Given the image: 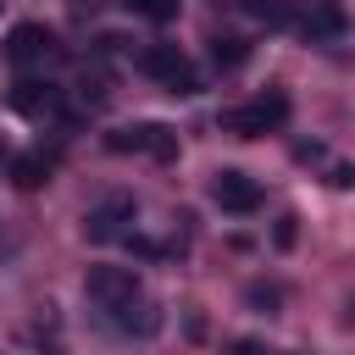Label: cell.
I'll return each mask as SVG.
<instances>
[{"mask_svg": "<svg viewBox=\"0 0 355 355\" xmlns=\"http://www.w3.org/2000/svg\"><path fill=\"white\" fill-rule=\"evenodd\" d=\"M11 111H22V116H44V111H55V89L50 83H33V78H22V83H11Z\"/></svg>", "mask_w": 355, "mask_h": 355, "instance_id": "ba28073f", "label": "cell"}, {"mask_svg": "<svg viewBox=\"0 0 355 355\" xmlns=\"http://www.w3.org/2000/svg\"><path fill=\"white\" fill-rule=\"evenodd\" d=\"M250 17H261V22H272V28H288L294 22V0H239Z\"/></svg>", "mask_w": 355, "mask_h": 355, "instance_id": "9c48e42d", "label": "cell"}, {"mask_svg": "<svg viewBox=\"0 0 355 355\" xmlns=\"http://www.w3.org/2000/svg\"><path fill=\"white\" fill-rule=\"evenodd\" d=\"M272 239H277V250H288V244H294V216H283V222H277V233H272Z\"/></svg>", "mask_w": 355, "mask_h": 355, "instance_id": "4fadbf2b", "label": "cell"}, {"mask_svg": "<svg viewBox=\"0 0 355 355\" xmlns=\"http://www.w3.org/2000/svg\"><path fill=\"white\" fill-rule=\"evenodd\" d=\"M0 161H6V144H0Z\"/></svg>", "mask_w": 355, "mask_h": 355, "instance_id": "9a60e30c", "label": "cell"}, {"mask_svg": "<svg viewBox=\"0 0 355 355\" xmlns=\"http://www.w3.org/2000/svg\"><path fill=\"white\" fill-rule=\"evenodd\" d=\"M11 178H17V189H39V183L50 178V161H44V155H17V161H11Z\"/></svg>", "mask_w": 355, "mask_h": 355, "instance_id": "30bf717a", "label": "cell"}, {"mask_svg": "<svg viewBox=\"0 0 355 355\" xmlns=\"http://www.w3.org/2000/svg\"><path fill=\"white\" fill-rule=\"evenodd\" d=\"M288 122V94H261V100H250V105H233V111H222V128L227 133H239V139H261V133H272V128H283Z\"/></svg>", "mask_w": 355, "mask_h": 355, "instance_id": "6da1fadb", "label": "cell"}, {"mask_svg": "<svg viewBox=\"0 0 355 355\" xmlns=\"http://www.w3.org/2000/svg\"><path fill=\"white\" fill-rule=\"evenodd\" d=\"M216 61H222V67L244 61V44H239V39H216Z\"/></svg>", "mask_w": 355, "mask_h": 355, "instance_id": "7c38bea8", "label": "cell"}, {"mask_svg": "<svg viewBox=\"0 0 355 355\" xmlns=\"http://www.w3.org/2000/svg\"><path fill=\"white\" fill-rule=\"evenodd\" d=\"M128 6H133V11H139V17H150V22H172V17H178V6H183V0H128Z\"/></svg>", "mask_w": 355, "mask_h": 355, "instance_id": "8fae6325", "label": "cell"}, {"mask_svg": "<svg viewBox=\"0 0 355 355\" xmlns=\"http://www.w3.org/2000/svg\"><path fill=\"white\" fill-rule=\"evenodd\" d=\"M50 44H55V33H50V28H39V22H17V28L6 33V61H11V67L44 61V55H50Z\"/></svg>", "mask_w": 355, "mask_h": 355, "instance_id": "52a82bcc", "label": "cell"}, {"mask_svg": "<svg viewBox=\"0 0 355 355\" xmlns=\"http://www.w3.org/2000/svg\"><path fill=\"white\" fill-rule=\"evenodd\" d=\"M111 150H150L155 161H178V133L166 122H128V128H111L105 133Z\"/></svg>", "mask_w": 355, "mask_h": 355, "instance_id": "3957f363", "label": "cell"}, {"mask_svg": "<svg viewBox=\"0 0 355 355\" xmlns=\"http://www.w3.org/2000/svg\"><path fill=\"white\" fill-rule=\"evenodd\" d=\"M233 355H277V349H261L255 338H239V344H233Z\"/></svg>", "mask_w": 355, "mask_h": 355, "instance_id": "5bb4252c", "label": "cell"}, {"mask_svg": "<svg viewBox=\"0 0 355 355\" xmlns=\"http://www.w3.org/2000/svg\"><path fill=\"white\" fill-rule=\"evenodd\" d=\"M128 222H133V200H128V194H111V200H100V205L83 216V239L105 244V239H116Z\"/></svg>", "mask_w": 355, "mask_h": 355, "instance_id": "8992f818", "label": "cell"}, {"mask_svg": "<svg viewBox=\"0 0 355 355\" xmlns=\"http://www.w3.org/2000/svg\"><path fill=\"white\" fill-rule=\"evenodd\" d=\"M211 200H216L227 216H250V211L261 205V183L244 178V172H233V166H222V172L211 178Z\"/></svg>", "mask_w": 355, "mask_h": 355, "instance_id": "5b68a950", "label": "cell"}, {"mask_svg": "<svg viewBox=\"0 0 355 355\" xmlns=\"http://www.w3.org/2000/svg\"><path fill=\"white\" fill-rule=\"evenodd\" d=\"M139 72H144V78H161L172 94H200V72L189 67V55H183L178 44H150V50L139 55Z\"/></svg>", "mask_w": 355, "mask_h": 355, "instance_id": "7a4b0ae2", "label": "cell"}, {"mask_svg": "<svg viewBox=\"0 0 355 355\" xmlns=\"http://www.w3.org/2000/svg\"><path fill=\"white\" fill-rule=\"evenodd\" d=\"M83 288H89V300H100L105 311H122V305L139 300V272H133V266H89Z\"/></svg>", "mask_w": 355, "mask_h": 355, "instance_id": "277c9868", "label": "cell"}]
</instances>
